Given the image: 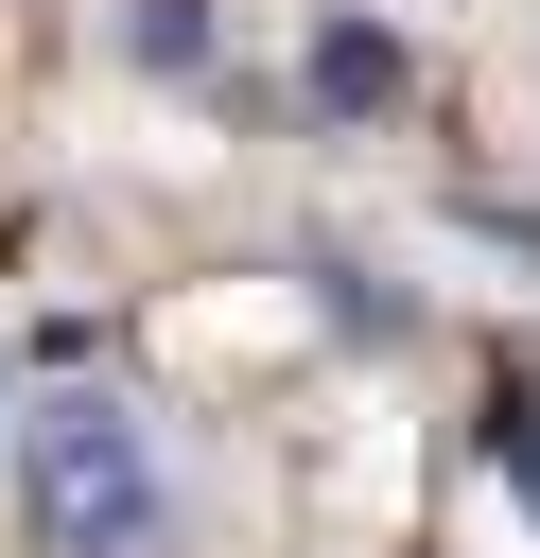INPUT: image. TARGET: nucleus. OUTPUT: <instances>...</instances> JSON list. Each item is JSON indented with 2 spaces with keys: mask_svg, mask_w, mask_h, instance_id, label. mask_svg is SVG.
Returning <instances> with one entry per match:
<instances>
[{
  "mask_svg": "<svg viewBox=\"0 0 540 558\" xmlns=\"http://www.w3.org/2000/svg\"><path fill=\"white\" fill-rule=\"evenodd\" d=\"M17 506H35V558H139V541H157V453H139V418H122V401H52Z\"/></svg>",
  "mask_w": 540,
  "mask_h": 558,
  "instance_id": "1",
  "label": "nucleus"
},
{
  "mask_svg": "<svg viewBox=\"0 0 540 558\" xmlns=\"http://www.w3.org/2000/svg\"><path fill=\"white\" fill-rule=\"evenodd\" d=\"M122 35H139V70H192V52H209V0H139Z\"/></svg>",
  "mask_w": 540,
  "mask_h": 558,
  "instance_id": "3",
  "label": "nucleus"
},
{
  "mask_svg": "<svg viewBox=\"0 0 540 558\" xmlns=\"http://www.w3.org/2000/svg\"><path fill=\"white\" fill-rule=\"evenodd\" d=\"M505 471H523V506H540V418H523V401H505Z\"/></svg>",
  "mask_w": 540,
  "mask_h": 558,
  "instance_id": "4",
  "label": "nucleus"
},
{
  "mask_svg": "<svg viewBox=\"0 0 540 558\" xmlns=\"http://www.w3.org/2000/svg\"><path fill=\"white\" fill-rule=\"evenodd\" d=\"M314 105H348V122H366V105H401V35L331 17V35H314Z\"/></svg>",
  "mask_w": 540,
  "mask_h": 558,
  "instance_id": "2",
  "label": "nucleus"
}]
</instances>
